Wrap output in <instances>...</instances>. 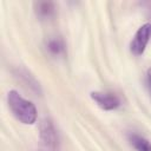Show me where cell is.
<instances>
[{
	"label": "cell",
	"mask_w": 151,
	"mask_h": 151,
	"mask_svg": "<svg viewBox=\"0 0 151 151\" xmlns=\"http://www.w3.org/2000/svg\"><path fill=\"white\" fill-rule=\"evenodd\" d=\"M150 38H151V24L146 22L137 29L134 37L132 38L131 44H130L131 53L136 57L142 55L145 51V47H146Z\"/></svg>",
	"instance_id": "3"
},
{
	"label": "cell",
	"mask_w": 151,
	"mask_h": 151,
	"mask_svg": "<svg viewBox=\"0 0 151 151\" xmlns=\"http://www.w3.org/2000/svg\"><path fill=\"white\" fill-rule=\"evenodd\" d=\"M58 149L59 142L55 127L48 118H45L40 123L39 144L37 151H58Z\"/></svg>",
	"instance_id": "2"
},
{
	"label": "cell",
	"mask_w": 151,
	"mask_h": 151,
	"mask_svg": "<svg viewBox=\"0 0 151 151\" xmlns=\"http://www.w3.org/2000/svg\"><path fill=\"white\" fill-rule=\"evenodd\" d=\"M7 103L8 107L12 111L13 116L21 122L22 124H33L37 120V109L34 104L25 98H22L19 92L15 90H11L7 93Z\"/></svg>",
	"instance_id": "1"
},
{
	"label": "cell",
	"mask_w": 151,
	"mask_h": 151,
	"mask_svg": "<svg viewBox=\"0 0 151 151\" xmlns=\"http://www.w3.org/2000/svg\"><path fill=\"white\" fill-rule=\"evenodd\" d=\"M33 8L35 15L41 20L50 19L51 17L54 15L55 12V6L52 1H35L33 4Z\"/></svg>",
	"instance_id": "5"
},
{
	"label": "cell",
	"mask_w": 151,
	"mask_h": 151,
	"mask_svg": "<svg viewBox=\"0 0 151 151\" xmlns=\"http://www.w3.org/2000/svg\"><path fill=\"white\" fill-rule=\"evenodd\" d=\"M127 138L131 146L136 151H151V143L145 137L137 133H130Z\"/></svg>",
	"instance_id": "6"
},
{
	"label": "cell",
	"mask_w": 151,
	"mask_h": 151,
	"mask_svg": "<svg viewBox=\"0 0 151 151\" xmlns=\"http://www.w3.org/2000/svg\"><path fill=\"white\" fill-rule=\"evenodd\" d=\"M47 50L51 54H54V55H59L64 52L65 50V45L61 39L59 38H53V39H50L47 41Z\"/></svg>",
	"instance_id": "7"
},
{
	"label": "cell",
	"mask_w": 151,
	"mask_h": 151,
	"mask_svg": "<svg viewBox=\"0 0 151 151\" xmlns=\"http://www.w3.org/2000/svg\"><path fill=\"white\" fill-rule=\"evenodd\" d=\"M19 77H22V78H25V83H26V86H29V88L31 90H33V91H35L37 93H40L41 92V90H40V85H39V83L34 79V77L33 76H31L26 70H24V71H21V72H19Z\"/></svg>",
	"instance_id": "8"
},
{
	"label": "cell",
	"mask_w": 151,
	"mask_h": 151,
	"mask_svg": "<svg viewBox=\"0 0 151 151\" xmlns=\"http://www.w3.org/2000/svg\"><path fill=\"white\" fill-rule=\"evenodd\" d=\"M91 98L97 103V105L106 111H111V110H116L117 107H119L120 105V99L113 94V93H109V92H100V91H93L90 93Z\"/></svg>",
	"instance_id": "4"
},
{
	"label": "cell",
	"mask_w": 151,
	"mask_h": 151,
	"mask_svg": "<svg viewBox=\"0 0 151 151\" xmlns=\"http://www.w3.org/2000/svg\"><path fill=\"white\" fill-rule=\"evenodd\" d=\"M147 78H149V81H150V85H151V68L147 70Z\"/></svg>",
	"instance_id": "9"
}]
</instances>
